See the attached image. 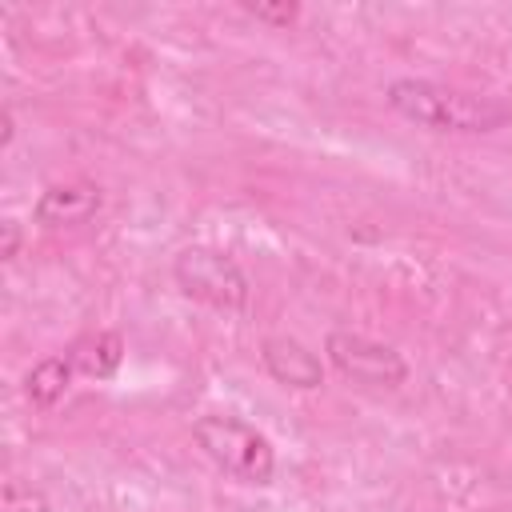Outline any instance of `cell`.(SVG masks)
<instances>
[{"label": "cell", "instance_id": "30bf717a", "mask_svg": "<svg viewBox=\"0 0 512 512\" xmlns=\"http://www.w3.org/2000/svg\"><path fill=\"white\" fill-rule=\"evenodd\" d=\"M4 512H48V504H44L40 492L20 488V484H8V492H4Z\"/></svg>", "mask_w": 512, "mask_h": 512}, {"label": "cell", "instance_id": "277c9868", "mask_svg": "<svg viewBox=\"0 0 512 512\" xmlns=\"http://www.w3.org/2000/svg\"><path fill=\"white\" fill-rule=\"evenodd\" d=\"M324 352H328L332 368L340 376H348L352 384H364V388H400L408 380L404 356L392 344H380L372 336L336 328V332H328Z\"/></svg>", "mask_w": 512, "mask_h": 512}, {"label": "cell", "instance_id": "8992f818", "mask_svg": "<svg viewBox=\"0 0 512 512\" xmlns=\"http://www.w3.org/2000/svg\"><path fill=\"white\" fill-rule=\"evenodd\" d=\"M260 360H264L268 376H272L276 384H284V388L308 392V388H320V384H324V364H320V356H316L308 344H300L296 336H268V340L260 344Z\"/></svg>", "mask_w": 512, "mask_h": 512}, {"label": "cell", "instance_id": "8fae6325", "mask_svg": "<svg viewBox=\"0 0 512 512\" xmlns=\"http://www.w3.org/2000/svg\"><path fill=\"white\" fill-rule=\"evenodd\" d=\"M20 252V224L16 220H4L0 224V260H12Z\"/></svg>", "mask_w": 512, "mask_h": 512}, {"label": "cell", "instance_id": "5b68a950", "mask_svg": "<svg viewBox=\"0 0 512 512\" xmlns=\"http://www.w3.org/2000/svg\"><path fill=\"white\" fill-rule=\"evenodd\" d=\"M104 196L96 184L88 180H68V184H52L40 192V200L32 204V220L40 228H80L100 212Z\"/></svg>", "mask_w": 512, "mask_h": 512}, {"label": "cell", "instance_id": "7c38bea8", "mask_svg": "<svg viewBox=\"0 0 512 512\" xmlns=\"http://www.w3.org/2000/svg\"><path fill=\"white\" fill-rule=\"evenodd\" d=\"M0 144H4V148L12 144V112H8V108H4V136H0Z\"/></svg>", "mask_w": 512, "mask_h": 512}, {"label": "cell", "instance_id": "6da1fadb", "mask_svg": "<svg viewBox=\"0 0 512 512\" xmlns=\"http://www.w3.org/2000/svg\"><path fill=\"white\" fill-rule=\"evenodd\" d=\"M388 104L404 120L428 128V132H496L512 120V104L500 96H476L460 92L436 80H392L388 84Z\"/></svg>", "mask_w": 512, "mask_h": 512}, {"label": "cell", "instance_id": "ba28073f", "mask_svg": "<svg viewBox=\"0 0 512 512\" xmlns=\"http://www.w3.org/2000/svg\"><path fill=\"white\" fill-rule=\"evenodd\" d=\"M72 376H76V368H72L68 352L44 356V360H40V364H32V372L24 376V396H28L36 408H52V404L68 392Z\"/></svg>", "mask_w": 512, "mask_h": 512}, {"label": "cell", "instance_id": "9c48e42d", "mask_svg": "<svg viewBox=\"0 0 512 512\" xmlns=\"http://www.w3.org/2000/svg\"><path fill=\"white\" fill-rule=\"evenodd\" d=\"M240 8H244L248 16H256V20L272 24V28H288V24H296V16H300V4H292V0H280V4H252V0H244Z\"/></svg>", "mask_w": 512, "mask_h": 512}, {"label": "cell", "instance_id": "3957f363", "mask_svg": "<svg viewBox=\"0 0 512 512\" xmlns=\"http://www.w3.org/2000/svg\"><path fill=\"white\" fill-rule=\"evenodd\" d=\"M172 276H176L180 292L200 304H212L224 312H236L248 304V276L240 272V264L228 252H216L204 244L180 248L172 260Z\"/></svg>", "mask_w": 512, "mask_h": 512}, {"label": "cell", "instance_id": "52a82bcc", "mask_svg": "<svg viewBox=\"0 0 512 512\" xmlns=\"http://www.w3.org/2000/svg\"><path fill=\"white\" fill-rule=\"evenodd\" d=\"M68 360L80 376L108 380L124 360V340H120V332H88L68 348Z\"/></svg>", "mask_w": 512, "mask_h": 512}, {"label": "cell", "instance_id": "7a4b0ae2", "mask_svg": "<svg viewBox=\"0 0 512 512\" xmlns=\"http://www.w3.org/2000/svg\"><path fill=\"white\" fill-rule=\"evenodd\" d=\"M192 440L204 448V456L228 472L232 480L240 484H272L276 476V452L268 444L264 432H256L248 420L240 416H220V412H208V416H196L192 424Z\"/></svg>", "mask_w": 512, "mask_h": 512}]
</instances>
